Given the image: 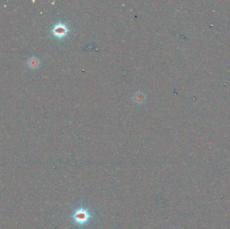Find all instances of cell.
Masks as SVG:
<instances>
[{
    "label": "cell",
    "mask_w": 230,
    "mask_h": 229,
    "mask_svg": "<svg viewBox=\"0 0 230 229\" xmlns=\"http://www.w3.org/2000/svg\"><path fill=\"white\" fill-rule=\"evenodd\" d=\"M94 213L90 208L80 206L76 208L71 216L72 223L78 227H83L92 220Z\"/></svg>",
    "instance_id": "cell-1"
},
{
    "label": "cell",
    "mask_w": 230,
    "mask_h": 229,
    "mask_svg": "<svg viewBox=\"0 0 230 229\" xmlns=\"http://www.w3.org/2000/svg\"><path fill=\"white\" fill-rule=\"evenodd\" d=\"M55 32H56V34H63V32H65V30L63 29H62L61 27H57L56 28V30H55Z\"/></svg>",
    "instance_id": "cell-2"
}]
</instances>
